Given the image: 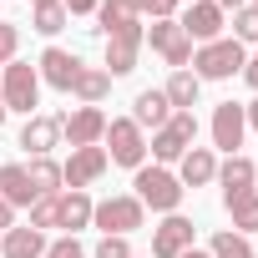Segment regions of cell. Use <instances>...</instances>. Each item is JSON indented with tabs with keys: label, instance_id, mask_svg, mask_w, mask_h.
Listing matches in <instances>:
<instances>
[{
	"label": "cell",
	"instance_id": "cell-11",
	"mask_svg": "<svg viewBox=\"0 0 258 258\" xmlns=\"http://www.w3.org/2000/svg\"><path fill=\"white\" fill-rule=\"evenodd\" d=\"M187 248H192V223L182 213H167L152 228V258H182Z\"/></svg>",
	"mask_w": 258,
	"mask_h": 258
},
{
	"label": "cell",
	"instance_id": "cell-38",
	"mask_svg": "<svg viewBox=\"0 0 258 258\" xmlns=\"http://www.w3.org/2000/svg\"><path fill=\"white\" fill-rule=\"evenodd\" d=\"M243 116H248V126H258V101H248V106H243Z\"/></svg>",
	"mask_w": 258,
	"mask_h": 258
},
{
	"label": "cell",
	"instance_id": "cell-26",
	"mask_svg": "<svg viewBox=\"0 0 258 258\" xmlns=\"http://www.w3.org/2000/svg\"><path fill=\"white\" fill-rule=\"evenodd\" d=\"M208 258H253V243H248L243 233H213Z\"/></svg>",
	"mask_w": 258,
	"mask_h": 258
},
{
	"label": "cell",
	"instance_id": "cell-41",
	"mask_svg": "<svg viewBox=\"0 0 258 258\" xmlns=\"http://www.w3.org/2000/svg\"><path fill=\"white\" fill-rule=\"evenodd\" d=\"M31 6H56V0H31Z\"/></svg>",
	"mask_w": 258,
	"mask_h": 258
},
{
	"label": "cell",
	"instance_id": "cell-36",
	"mask_svg": "<svg viewBox=\"0 0 258 258\" xmlns=\"http://www.w3.org/2000/svg\"><path fill=\"white\" fill-rule=\"evenodd\" d=\"M6 228H16V208H11L6 198H0V233H6Z\"/></svg>",
	"mask_w": 258,
	"mask_h": 258
},
{
	"label": "cell",
	"instance_id": "cell-13",
	"mask_svg": "<svg viewBox=\"0 0 258 258\" xmlns=\"http://www.w3.org/2000/svg\"><path fill=\"white\" fill-rule=\"evenodd\" d=\"M21 147H26L31 157H51V147H61V116H46V111L26 116V126H21Z\"/></svg>",
	"mask_w": 258,
	"mask_h": 258
},
{
	"label": "cell",
	"instance_id": "cell-33",
	"mask_svg": "<svg viewBox=\"0 0 258 258\" xmlns=\"http://www.w3.org/2000/svg\"><path fill=\"white\" fill-rule=\"evenodd\" d=\"M46 258H91L76 238H56V243H46Z\"/></svg>",
	"mask_w": 258,
	"mask_h": 258
},
{
	"label": "cell",
	"instance_id": "cell-15",
	"mask_svg": "<svg viewBox=\"0 0 258 258\" xmlns=\"http://www.w3.org/2000/svg\"><path fill=\"white\" fill-rule=\"evenodd\" d=\"M137 56H142V31H126V36H106V76H126L137 71Z\"/></svg>",
	"mask_w": 258,
	"mask_h": 258
},
{
	"label": "cell",
	"instance_id": "cell-29",
	"mask_svg": "<svg viewBox=\"0 0 258 258\" xmlns=\"http://www.w3.org/2000/svg\"><path fill=\"white\" fill-rule=\"evenodd\" d=\"M137 16H152V21H177V0H126Z\"/></svg>",
	"mask_w": 258,
	"mask_h": 258
},
{
	"label": "cell",
	"instance_id": "cell-39",
	"mask_svg": "<svg viewBox=\"0 0 258 258\" xmlns=\"http://www.w3.org/2000/svg\"><path fill=\"white\" fill-rule=\"evenodd\" d=\"M182 258H208V253H203V248H187V253H182Z\"/></svg>",
	"mask_w": 258,
	"mask_h": 258
},
{
	"label": "cell",
	"instance_id": "cell-25",
	"mask_svg": "<svg viewBox=\"0 0 258 258\" xmlns=\"http://www.w3.org/2000/svg\"><path fill=\"white\" fill-rule=\"evenodd\" d=\"M228 208V218H233V233H258V192H243V198H233V203H223Z\"/></svg>",
	"mask_w": 258,
	"mask_h": 258
},
{
	"label": "cell",
	"instance_id": "cell-22",
	"mask_svg": "<svg viewBox=\"0 0 258 258\" xmlns=\"http://www.w3.org/2000/svg\"><path fill=\"white\" fill-rule=\"evenodd\" d=\"M162 91H167V101H172V111H192V106H198V96H203V81H198L192 71H172Z\"/></svg>",
	"mask_w": 258,
	"mask_h": 258
},
{
	"label": "cell",
	"instance_id": "cell-10",
	"mask_svg": "<svg viewBox=\"0 0 258 258\" xmlns=\"http://www.w3.org/2000/svg\"><path fill=\"white\" fill-rule=\"evenodd\" d=\"M36 71H41L46 86H56V91L71 96V86H76V76H81V56H71V51H61V46H46L41 61H36Z\"/></svg>",
	"mask_w": 258,
	"mask_h": 258
},
{
	"label": "cell",
	"instance_id": "cell-8",
	"mask_svg": "<svg viewBox=\"0 0 258 258\" xmlns=\"http://www.w3.org/2000/svg\"><path fill=\"white\" fill-rule=\"evenodd\" d=\"M177 26H182V36L192 46H208V41L223 36V11L213 6V0H187V11L177 16Z\"/></svg>",
	"mask_w": 258,
	"mask_h": 258
},
{
	"label": "cell",
	"instance_id": "cell-43",
	"mask_svg": "<svg viewBox=\"0 0 258 258\" xmlns=\"http://www.w3.org/2000/svg\"><path fill=\"white\" fill-rule=\"evenodd\" d=\"M253 192H258V182H253Z\"/></svg>",
	"mask_w": 258,
	"mask_h": 258
},
{
	"label": "cell",
	"instance_id": "cell-6",
	"mask_svg": "<svg viewBox=\"0 0 258 258\" xmlns=\"http://www.w3.org/2000/svg\"><path fill=\"white\" fill-rule=\"evenodd\" d=\"M0 96H6V111L36 116V106H41V71L31 61H11L0 71Z\"/></svg>",
	"mask_w": 258,
	"mask_h": 258
},
{
	"label": "cell",
	"instance_id": "cell-14",
	"mask_svg": "<svg viewBox=\"0 0 258 258\" xmlns=\"http://www.w3.org/2000/svg\"><path fill=\"white\" fill-rule=\"evenodd\" d=\"M213 182H223V203H233V198H243V192H253V182H258V167L238 152V157H228V162H218V177Z\"/></svg>",
	"mask_w": 258,
	"mask_h": 258
},
{
	"label": "cell",
	"instance_id": "cell-16",
	"mask_svg": "<svg viewBox=\"0 0 258 258\" xmlns=\"http://www.w3.org/2000/svg\"><path fill=\"white\" fill-rule=\"evenodd\" d=\"M167 116H172V101H167L162 86L137 91V101H132V121L142 126V132H147V126H152V132H157V126H167Z\"/></svg>",
	"mask_w": 258,
	"mask_h": 258
},
{
	"label": "cell",
	"instance_id": "cell-19",
	"mask_svg": "<svg viewBox=\"0 0 258 258\" xmlns=\"http://www.w3.org/2000/svg\"><path fill=\"white\" fill-rule=\"evenodd\" d=\"M96 31L101 36H126V31H142V16L132 11V6H126V0H101V6H96Z\"/></svg>",
	"mask_w": 258,
	"mask_h": 258
},
{
	"label": "cell",
	"instance_id": "cell-28",
	"mask_svg": "<svg viewBox=\"0 0 258 258\" xmlns=\"http://www.w3.org/2000/svg\"><path fill=\"white\" fill-rule=\"evenodd\" d=\"M233 41L238 46H258V6L233 11Z\"/></svg>",
	"mask_w": 258,
	"mask_h": 258
},
{
	"label": "cell",
	"instance_id": "cell-24",
	"mask_svg": "<svg viewBox=\"0 0 258 258\" xmlns=\"http://www.w3.org/2000/svg\"><path fill=\"white\" fill-rule=\"evenodd\" d=\"M26 177H31L36 198H56V192H61V162H56V157H31Z\"/></svg>",
	"mask_w": 258,
	"mask_h": 258
},
{
	"label": "cell",
	"instance_id": "cell-7",
	"mask_svg": "<svg viewBox=\"0 0 258 258\" xmlns=\"http://www.w3.org/2000/svg\"><path fill=\"white\" fill-rule=\"evenodd\" d=\"M106 167V147H71V157L61 162V192H86Z\"/></svg>",
	"mask_w": 258,
	"mask_h": 258
},
{
	"label": "cell",
	"instance_id": "cell-37",
	"mask_svg": "<svg viewBox=\"0 0 258 258\" xmlns=\"http://www.w3.org/2000/svg\"><path fill=\"white\" fill-rule=\"evenodd\" d=\"M213 6H218V11L228 16V11H243V6H248V0H213Z\"/></svg>",
	"mask_w": 258,
	"mask_h": 258
},
{
	"label": "cell",
	"instance_id": "cell-20",
	"mask_svg": "<svg viewBox=\"0 0 258 258\" xmlns=\"http://www.w3.org/2000/svg\"><path fill=\"white\" fill-rule=\"evenodd\" d=\"M0 198H6L11 208H31V203H36V187H31V177H26L21 162H6V167H0Z\"/></svg>",
	"mask_w": 258,
	"mask_h": 258
},
{
	"label": "cell",
	"instance_id": "cell-18",
	"mask_svg": "<svg viewBox=\"0 0 258 258\" xmlns=\"http://www.w3.org/2000/svg\"><path fill=\"white\" fill-rule=\"evenodd\" d=\"M0 253L6 258H46V233L21 223V228H6V238H0Z\"/></svg>",
	"mask_w": 258,
	"mask_h": 258
},
{
	"label": "cell",
	"instance_id": "cell-12",
	"mask_svg": "<svg viewBox=\"0 0 258 258\" xmlns=\"http://www.w3.org/2000/svg\"><path fill=\"white\" fill-rule=\"evenodd\" d=\"M243 132H248V116H243V106H238V101H218V111H213V147H223L228 157H238V147H243Z\"/></svg>",
	"mask_w": 258,
	"mask_h": 258
},
{
	"label": "cell",
	"instance_id": "cell-9",
	"mask_svg": "<svg viewBox=\"0 0 258 258\" xmlns=\"http://www.w3.org/2000/svg\"><path fill=\"white\" fill-rule=\"evenodd\" d=\"M61 137H66L71 147H96V142L106 137V111H101V106H76V111H66V116H61Z\"/></svg>",
	"mask_w": 258,
	"mask_h": 258
},
{
	"label": "cell",
	"instance_id": "cell-35",
	"mask_svg": "<svg viewBox=\"0 0 258 258\" xmlns=\"http://www.w3.org/2000/svg\"><path fill=\"white\" fill-rule=\"evenodd\" d=\"M243 81H248V86H253V91H258V51H253V56H248V61H243Z\"/></svg>",
	"mask_w": 258,
	"mask_h": 258
},
{
	"label": "cell",
	"instance_id": "cell-1",
	"mask_svg": "<svg viewBox=\"0 0 258 258\" xmlns=\"http://www.w3.org/2000/svg\"><path fill=\"white\" fill-rule=\"evenodd\" d=\"M132 187H137L132 198H137L142 208L162 213V218H167V213H177V208H182V192H187V187L177 182V172H167V167H157V162H152V167L142 162V167H137V177H132Z\"/></svg>",
	"mask_w": 258,
	"mask_h": 258
},
{
	"label": "cell",
	"instance_id": "cell-27",
	"mask_svg": "<svg viewBox=\"0 0 258 258\" xmlns=\"http://www.w3.org/2000/svg\"><path fill=\"white\" fill-rule=\"evenodd\" d=\"M66 6H61V0H56V6H36V16H31V26L41 31V36H56V31H66Z\"/></svg>",
	"mask_w": 258,
	"mask_h": 258
},
{
	"label": "cell",
	"instance_id": "cell-23",
	"mask_svg": "<svg viewBox=\"0 0 258 258\" xmlns=\"http://www.w3.org/2000/svg\"><path fill=\"white\" fill-rule=\"evenodd\" d=\"M91 208H96V203H91L86 192H61V198H56V218H61V228H71V233H76V228H91Z\"/></svg>",
	"mask_w": 258,
	"mask_h": 258
},
{
	"label": "cell",
	"instance_id": "cell-5",
	"mask_svg": "<svg viewBox=\"0 0 258 258\" xmlns=\"http://www.w3.org/2000/svg\"><path fill=\"white\" fill-rule=\"evenodd\" d=\"M147 223V208L132 198V192H121V198H106L91 208V228H101V238H126V233H137Z\"/></svg>",
	"mask_w": 258,
	"mask_h": 258
},
{
	"label": "cell",
	"instance_id": "cell-40",
	"mask_svg": "<svg viewBox=\"0 0 258 258\" xmlns=\"http://www.w3.org/2000/svg\"><path fill=\"white\" fill-rule=\"evenodd\" d=\"M6 116H11V111H6V96H0V126H6Z\"/></svg>",
	"mask_w": 258,
	"mask_h": 258
},
{
	"label": "cell",
	"instance_id": "cell-34",
	"mask_svg": "<svg viewBox=\"0 0 258 258\" xmlns=\"http://www.w3.org/2000/svg\"><path fill=\"white\" fill-rule=\"evenodd\" d=\"M61 6H66V16H91L101 0H61Z\"/></svg>",
	"mask_w": 258,
	"mask_h": 258
},
{
	"label": "cell",
	"instance_id": "cell-31",
	"mask_svg": "<svg viewBox=\"0 0 258 258\" xmlns=\"http://www.w3.org/2000/svg\"><path fill=\"white\" fill-rule=\"evenodd\" d=\"M16 46H21V31H16V26H6V21H0V71H6V66L16 61Z\"/></svg>",
	"mask_w": 258,
	"mask_h": 258
},
{
	"label": "cell",
	"instance_id": "cell-2",
	"mask_svg": "<svg viewBox=\"0 0 258 258\" xmlns=\"http://www.w3.org/2000/svg\"><path fill=\"white\" fill-rule=\"evenodd\" d=\"M243 61H248V51L233 41V36H218V41H208V46H198L192 51V76L198 81H228V76H238L243 71Z\"/></svg>",
	"mask_w": 258,
	"mask_h": 258
},
{
	"label": "cell",
	"instance_id": "cell-3",
	"mask_svg": "<svg viewBox=\"0 0 258 258\" xmlns=\"http://www.w3.org/2000/svg\"><path fill=\"white\" fill-rule=\"evenodd\" d=\"M187 147H198V116H192V111H172V116H167V126H157L152 142H147V152L157 157V167L182 162V152H187Z\"/></svg>",
	"mask_w": 258,
	"mask_h": 258
},
{
	"label": "cell",
	"instance_id": "cell-32",
	"mask_svg": "<svg viewBox=\"0 0 258 258\" xmlns=\"http://www.w3.org/2000/svg\"><path fill=\"white\" fill-rule=\"evenodd\" d=\"M91 258H132V243H126V238H101L91 248Z\"/></svg>",
	"mask_w": 258,
	"mask_h": 258
},
{
	"label": "cell",
	"instance_id": "cell-21",
	"mask_svg": "<svg viewBox=\"0 0 258 258\" xmlns=\"http://www.w3.org/2000/svg\"><path fill=\"white\" fill-rule=\"evenodd\" d=\"M106 91H111V76H106L101 66H81V76H76L71 96H76L81 106H101V101H106Z\"/></svg>",
	"mask_w": 258,
	"mask_h": 258
},
{
	"label": "cell",
	"instance_id": "cell-4",
	"mask_svg": "<svg viewBox=\"0 0 258 258\" xmlns=\"http://www.w3.org/2000/svg\"><path fill=\"white\" fill-rule=\"evenodd\" d=\"M106 162H116V167H142L147 162V132L132 121V116H106Z\"/></svg>",
	"mask_w": 258,
	"mask_h": 258
},
{
	"label": "cell",
	"instance_id": "cell-30",
	"mask_svg": "<svg viewBox=\"0 0 258 258\" xmlns=\"http://www.w3.org/2000/svg\"><path fill=\"white\" fill-rule=\"evenodd\" d=\"M56 198H61V192H56ZM56 198H36V203H31V228H41V233H46V228H61Z\"/></svg>",
	"mask_w": 258,
	"mask_h": 258
},
{
	"label": "cell",
	"instance_id": "cell-42",
	"mask_svg": "<svg viewBox=\"0 0 258 258\" xmlns=\"http://www.w3.org/2000/svg\"><path fill=\"white\" fill-rule=\"evenodd\" d=\"M248 6H258V0H248Z\"/></svg>",
	"mask_w": 258,
	"mask_h": 258
},
{
	"label": "cell",
	"instance_id": "cell-17",
	"mask_svg": "<svg viewBox=\"0 0 258 258\" xmlns=\"http://www.w3.org/2000/svg\"><path fill=\"white\" fill-rule=\"evenodd\" d=\"M213 177H218V157H213V147H187L182 162H177V182H182V187H208Z\"/></svg>",
	"mask_w": 258,
	"mask_h": 258
}]
</instances>
